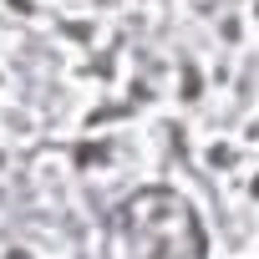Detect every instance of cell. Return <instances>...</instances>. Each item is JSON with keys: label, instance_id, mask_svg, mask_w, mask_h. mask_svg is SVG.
Segmentation results:
<instances>
[{"label": "cell", "instance_id": "obj_1", "mask_svg": "<svg viewBox=\"0 0 259 259\" xmlns=\"http://www.w3.org/2000/svg\"><path fill=\"white\" fill-rule=\"evenodd\" d=\"M102 259H208V239L183 193L148 188L112 213Z\"/></svg>", "mask_w": 259, "mask_h": 259}]
</instances>
